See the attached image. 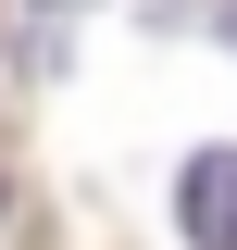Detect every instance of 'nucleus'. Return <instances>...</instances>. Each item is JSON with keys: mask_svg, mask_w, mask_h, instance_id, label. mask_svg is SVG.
Here are the masks:
<instances>
[{"mask_svg": "<svg viewBox=\"0 0 237 250\" xmlns=\"http://www.w3.org/2000/svg\"><path fill=\"white\" fill-rule=\"evenodd\" d=\"M175 225H187V250H237V150H200L175 175Z\"/></svg>", "mask_w": 237, "mask_h": 250, "instance_id": "1", "label": "nucleus"}]
</instances>
